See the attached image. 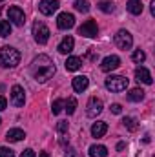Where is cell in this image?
<instances>
[{"instance_id":"obj_1","label":"cell","mask_w":155,"mask_h":157,"mask_svg":"<svg viewBox=\"0 0 155 157\" xmlns=\"http://www.w3.org/2000/svg\"><path fill=\"white\" fill-rule=\"evenodd\" d=\"M31 73L35 80L39 82H46L47 78L55 75V64L47 55H39L33 62H31Z\"/></svg>"},{"instance_id":"obj_2","label":"cell","mask_w":155,"mask_h":157,"mask_svg":"<svg viewBox=\"0 0 155 157\" xmlns=\"http://www.w3.org/2000/svg\"><path fill=\"white\" fill-rule=\"evenodd\" d=\"M18 62H20L18 49H15L11 46H4L0 49V66L2 68H15Z\"/></svg>"},{"instance_id":"obj_3","label":"cell","mask_w":155,"mask_h":157,"mask_svg":"<svg viewBox=\"0 0 155 157\" xmlns=\"http://www.w3.org/2000/svg\"><path fill=\"white\" fill-rule=\"evenodd\" d=\"M106 88L110 90V91H115V93H119V91H124L126 88H128V78L126 77H120V75H112V77L106 78Z\"/></svg>"},{"instance_id":"obj_4","label":"cell","mask_w":155,"mask_h":157,"mask_svg":"<svg viewBox=\"0 0 155 157\" xmlns=\"http://www.w3.org/2000/svg\"><path fill=\"white\" fill-rule=\"evenodd\" d=\"M33 35H35V40H37L39 44H46V42L49 40L51 31H49V28H47L46 24L35 22V24H33Z\"/></svg>"},{"instance_id":"obj_5","label":"cell","mask_w":155,"mask_h":157,"mask_svg":"<svg viewBox=\"0 0 155 157\" xmlns=\"http://www.w3.org/2000/svg\"><path fill=\"white\" fill-rule=\"evenodd\" d=\"M131 44H133V37H131V33L130 31H126V29H120L119 33L115 35V46L119 49H130L131 48Z\"/></svg>"},{"instance_id":"obj_6","label":"cell","mask_w":155,"mask_h":157,"mask_svg":"<svg viewBox=\"0 0 155 157\" xmlns=\"http://www.w3.org/2000/svg\"><path fill=\"white\" fill-rule=\"evenodd\" d=\"M78 35L88 37V39L97 37V35H99V26H97V22H95V20H86V22L78 28Z\"/></svg>"},{"instance_id":"obj_7","label":"cell","mask_w":155,"mask_h":157,"mask_svg":"<svg viewBox=\"0 0 155 157\" xmlns=\"http://www.w3.org/2000/svg\"><path fill=\"white\" fill-rule=\"evenodd\" d=\"M7 17H9V20H11L15 26H24V22H26L24 11H22L18 6H11V7L7 9Z\"/></svg>"},{"instance_id":"obj_8","label":"cell","mask_w":155,"mask_h":157,"mask_svg":"<svg viewBox=\"0 0 155 157\" xmlns=\"http://www.w3.org/2000/svg\"><path fill=\"white\" fill-rule=\"evenodd\" d=\"M24 101H26L24 88L18 86V84H15V86L11 88V102H13L17 108H20V106H24Z\"/></svg>"},{"instance_id":"obj_9","label":"cell","mask_w":155,"mask_h":157,"mask_svg":"<svg viewBox=\"0 0 155 157\" xmlns=\"http://www.w3.org/2000/svg\"><path fill=\"white\" fill-rule=\"evenodd\" d=\"M57 26L59 29H71L75 26V17L71 13H60L57 18Z\"/></svg>"},{"instance_id":"obj_10","label":"cell","mask_w":155,"mask_h":157,"mask_svg":"<svg viewBox=\"0 0 155 157\" xmlns=\"http://www.w3.org/2000/svg\"><path fill=\"white\" fill-rule=\"evenodd\" d=\"M102 108H104L102 101L97 99V97H91L89 102H88V110H86V113H88V117H97V115L102 112Z\"/></svg>"},{"instance_id":"obj_11","label":"cell","mask_w":155,"mask_h":157,"mask_svg":"<svg viewBox=\"0 0 155 157\" xmlns=\"http://www.w3.org/2000/svg\"><path fill=\"white\" fill-rule=\"evenodd\" d=\"M59 0H40L39 4V11L42 15H53L59 9Z\"/></svg>"},{"instance_id":"obj_12","label":"cell","mask_w":155,"mask_h":157,"mask_svg":"<svg viewBox=\"0 0 155 157\" xmlns=\"http://www.w3.org/2000/svg\"><path fill=\"white\" fill-rule=\"evenodd\" d=\"M120 66V59L117 57V55H110V57H106L104 60H102V64H100V70L102 71H113V70H117Z\"/></svg>"},{"instance_id":"obj_13","label":"cell","mask_w":155,"mask_h":157,"mask_svg":"<svg viewBox=\"0 0 155 157\" xmlns=\"http://www.w3.org/2000/svg\"><path fill=\"white\" fill-rule=\"evenodd\" d=\"M135 78H137L139 82H142V84H152V82H153L152 73H150L146 68H137V70H135Z\"/></svg>"},{"instance_id":"obj_14","label":"cell","mask_w":155,"mask_h":157,"mask_svg":"<svg viewBox=\"0 0 155 157\" xmlns=\"http://www.w3.org/2000/svg\"><path fill=\"white\" fill-rule=\"evenodd\" d=\"M88 84H89V78L84 77V75L75 77V78H73V82H71V86H73V90H75L77 93H82V91L88 88Z\"/></svg>"},{"instance_id":"obj_15","label":"cell","mask_w":155,"mask_h":157,"mask_svg":"<svg viewBox=\"0 0 155 157\" xmlns=\"http://www.w3.org/2000/svg\"><path fill=\"white\" fill-rule=\"evenodd\" d=\"M73 46H75L73 37H64L62 42L59 44V51H60L62 55H68V53H71V51H73Z\"/></svg>"},{"instance_id":"obj_16","label":"cell","mask_w":155,"mask_h":157,"mask_svg":"<svg viewBox=\"0 0 155 157\" xmlns=\"http://www.w3.org/2000/svg\"><path fill=\"white\" fill-rule=\"evenodd\" d=\"M26 137V133H24V130H20V128H13V130H9L7 133H6V139L9 141V143H18V141H22Z\"/></svg>"},{"instance_id":"obj_17","label":"cell","mask_w":155,"mask_h":157,"mask_svg":"<svg viewBox=\"0 0 155 157\" xmlns=\"http://www.w3.org/2000/svg\"><path fill=\"white\" fill-rule=\"evenodd\" d=\"M106 132H108V124L102 122V121H99V122H95V124L91 126V135H93V137H104Z\"/></svg>"},{"instance_id":"obj_18","label":"cell","mask_w":155,"mask_h":157,"mask_svg":"<svg viewBox=\"0 0 155 157\" xmlns=\"http://www.w3.org/2000/svg\"><path fill=\"white\" fill-rule=\"evenodd\" d=\"M89 157H108V148L102 144H93L89 146Z\"/></svg>"},{"instance_id":"obj_19","label":"cell","mask_w":155,"mask_h":157,"mask_svg":"<svg viewBox=\"0 0 155 157\" xmlns=\"http://www.w3.org/2000/svg\"><path fill=\"white\" fill-rule=\"evenodd\" d=\"M126 7L131 15H141L142 13V0H128Z\"/></svg>"},{"instance_id":"obj_20","label":"cell","mask_w":155,"mask_h":157,"mask_svg":"<svg viewBox=\"0 0 155 157\" xmlns=\"http://www.w3.org/2000/svg\"><path fill=\"white\" fill-rule=\"evenodd\" d=\"M64 66H66L68 71H77V70H80V66H82V60L78 57H68V60H66Z\"/></svg>"},{"instance_id":"obj_21","label":"cell","mask_w":155,"mask_h":157,"mask_svg":"<svg viewBox=\"0 0 155 157\" xmlns=\"http://www.w3.org/2000/svg\"><path fill=\"white\" fill-rule=\"evenodd\" d=\"M128 99H130L131 102H141V101L144 99V91H142L141 88H133V90L128 93Z\"/></svg>"},{"instance_id":"obj_22","label":"cell","mask_w":155,"mask_h":157,"mask_svg":"<svg viewBox=\"0 0 155 157\" xmlns=\"http://www.w3.org/2000/svg\"><path fill=\"white\" fill-rule=\"evenodd\" d=\"M122 122H124V126H126V128H128L130 132H135V130L139 128L137 121H135L133 117H124V119H122Z\"/></svg>"},{"instance_id":"obj_23","label":"cell","mask_w":155,"mask_h":157,"mask_svg":"<svg viewBox=\"0 0 155 157\" xmlns=\"http://www.w3.org/2000/svg\"><path fill=\"white\" fill-rule=\"evenodd\" d=\"M11 35V24L7 20H0V37Z\"/></svg>"},{"instance_id":"obj_24","label":"cell","mask_w":155,"mask_h":157,"mask_svg":"<svg viewBox=\"0 0 155 157\" xmlns=\"http://www.w3.org/2000/svg\"><path fill=\"white\" fill-rule=\"evenodd\" d=\"M99 9H100V11H104V13H113V11H115V6H113L112 2L102 0V2H99Z\"/></svg>"},{"instance_id":"obj_25","label":"cell","mask_w":155,"mask_h":157,"mask_svg":"<svg viewBox=\"0 0 155 157\" xmlns=\"http://www.w3.org/2000/svg\"><path fill=\"white\" fill-rule=\"evenodd\" d=\"M131 59H133V62L141 64V62H144V60H146V53H144L142 49H135V51H133V55H131Z\"/></svg>"},{"instance_id":"obj_26","label":"cell","mask_w":155,"mask_h":157,"mask_svg":"<svg viewBox=\"0 0 155 157\" xmlns=\"http://www.w3.org/2000/svg\"><path fill=\"white\" fill-rule=\"evenodd\" d=\"M75 110H77V99L70 97V99H68V102H66V112H68V115L75 113Z\"/></svg>"},{"instance_id":"obj_27","label":"cell","mask_w":155,"mask_h":157,"mask_svg":"<svg viewBox=\"0 0 155 157\" xmlns=\"http://www.w3.org/2000/svg\"><path fill=\"white\" fill-rule=\"evenodd\" d=\"M75 9L80 13H88L89 11V4L86 0H75Z\"/></svg>"},{"instance_id":"obj_28","label":"cell","mask_w":155,"mask_h":157,"mask_svg":"<svg viewBox=\"0 0 155 157\" xmlns=\"http://www.w3.org/2000/svg\"><path fill=\"white\" fill-rule=\"evenodd\" d=\"M62 106H64V101H62V99H57V101L53 102V106H51V112H53V115H59V113L64 110Z\"/></svg>"},{"instance_id":"obj_29","label":"cell","mask_w":155,"mask_h":157,"mask_svg":"<svg viewBox=\"0 0 155 157\" xmlns=\"http://www.w3.org/2000/svg\"><path fill=\"white\" fill-rule=\"evenodd\" d=\"M68 128H70L68 121H59V124H57V132H59V133H66Z\"/></svg>"},{"instance_id":"obj_30","label":"cell","mask_w":155,"mask_h":157,"mask_svg":"<svg viewBox=\"0 0 155 157\" xmlns=\"http://www.w3.org/2000/svg\"><path fill=\"white\" fill-rule=\"evenodd\" d=\"M0 157H15V154H13V150H9L6 146H0Z\"/></svg>"},{"instance_id":"obj_31","label":"cell","mask_w":155,"mask_h":157,"mask_svg":"<svg viewBox=\"0 0 155 157\" xmlns=\"http://www.w3.org/2000/svg\"><path fill=\"white\" fill-rule=\"evenodd\" d=\"M20 157H37V155H35V152H33L31 148H28V150H24V152L20 154Z\"/></svg>"},{"instance_id":"obj_32","label":"cell","mask_w":155,"mask_h":157,"mask_svg":"<svg viewBox=\"0 0 155 157\" xmlns=\"http://www.w3.org/2000/svg\"><path fill=\"white\" fill-rule=\"evenodd\" d=\"M112 112H113L115 115L122 113V106H120V104H112Z\"/></svg>"},{"instance_id":"obj_33","label":"cell","mask_w":155,"mask_h":157,"mask_svg":"<svg viewBox=\"0 0 155 157\" xmlns=\"http://www.w3.org/2000/svg\"><path fill=\"white\" fill-rule=\"evenodd\" d=\"M6 108H7V101H6V97L0 95V112H4Z\"/></svg>"},{"instance_id":"obj_34","label":"cell","mask_w":155,"mask_h":157,"mask_svg":"<svg viewBox=\"0 0 155 157\" xmlns=\"http://www.w3.org/2000/svg\"><path fill=\"white\" fill-rule=\"evenodd\" d=\"M66 157H80V155H78L75 150H68V152H66Z\"/></svg>"},{"instance_id":"obj_35","label":"cell","mask_w":155,"mask_h":157,"mask_svg":"<svg viewBox=\"0 0 155 157\" xmlns=\"http://www.w3.org/2000/svg\"><path fill=\"white\" fill-rule=\"evenodd\" d=\"M124 148H126V144H124V143H119V144H117V150H119V152H122Z\"/></svg>"},{"instance_id":"obj_36","label":"cell","mask_w":155,"mask_h":157,"mask_svg":"<svg viewBox=\"0 0 155 157\" xmlns=\"http://www.w3.org/2000/svg\"><path fill=\"white\" fill-rule=\"evenodd\" d=\"M152 15H155V0H152Z\"/></svg>"},{"instance_id":"obj_37","label":"cell","mask_w":155,"mask_h":157,"mask_svg":"<svg viewBox=\"0 0 155 157\" xmlns=\"http://www.w3.org/2000/svg\"><path fill=\"white\" fill-rule=\"evenodd\" d=\"M39 157H49V154H47V152H40Z\"/></svg>"},{"instance_id":"obj_38","label":"cell","mask_w":155,"mask_h":157,"mask_svg":"<svg viewBox=\"0 0 155 157\" xmlns=\"http://www.w3.org/2000/svg\"><path fill=\"white\" fill-rule=\"evenodd\" d=\"M0 122H2V119H0Z\"/></svg>"},{"instance_id":"obj_39","label":"cell","mask_w":155,"mask_h":157,"mask_svg":"<svg viewBox=\"0 0 155 157\" xmlns=\"http://www.w3.org/2000/svg\"><path fill=\"white\" fill-rule=\"evenodd\" d=\"M0 2H2V0H0Z\"/></svg>"}]
</instances>
